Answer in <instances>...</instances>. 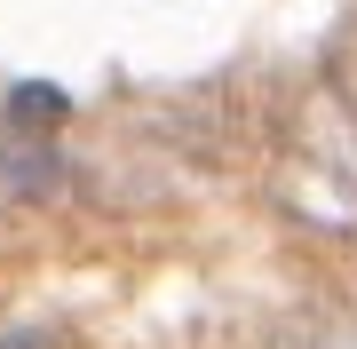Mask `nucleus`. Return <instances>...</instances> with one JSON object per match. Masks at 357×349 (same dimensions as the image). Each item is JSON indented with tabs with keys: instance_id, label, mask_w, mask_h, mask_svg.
I'll list each match as a JSON object with an SVG mask.
<instances>
[{
	"instance_id": "f257e3e1",
	"label": "nucleus",
	"mask_w": 357,
	"mask_h": 349,
	"mask_svg": "<svg viewBox=\"0 0 357 349\" xmlns=\"http://www.w3.org/2000/svg\"><path fill=\"white\" fill-rule=\"evenodd\" d=\"M0 349H56V334H0Z\"/></svg>"
}]
</instances>
